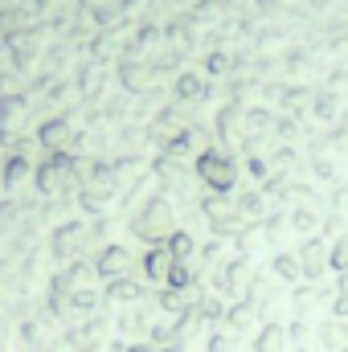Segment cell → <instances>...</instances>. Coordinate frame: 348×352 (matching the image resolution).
I'll return each mask as SVG.
<instances>
[{
  "label": "cell",
  "instance_id": "30bf717a",
  "mask_svg": "<svg viewBox=\"0 0 348 352\" xmlns=\"http://www.w3.org/2000/svg\"><path fill=\"white\" fill-rule=\"evenodd\" d=\"M193 303H197V320H201V324H209V328L226 324V307H230V303H226L217 291H201Z\"/></svg>",
  "mask_w": 348,
  "mask_h": 352
},
{
  "label": "cell",
  "instance_id": "1f68e13d",
  "mask_svg": "<svg viewBox=\"0 0 348 352\" xmlns=\"http://www.w3.org/2000/svg\"><path fill=\"white\" fill-rule=\"evenodd\" d=\"M209 352H230V336L226 332H213L209 336Z\"/></svg>",
  "mask_w": 348,
  "mask_h": 352
},
{
  "label": "cell",
  "instance_id": "7402d4cb",
  "mask_svg": "<svg viewBox=\"0 0 348 352\" xmlns=\"http://www.w3.org/2000/svg\"><path fill=\"white\" fill-rule=\"evenodd\" d=\"M332 316L348 320V274H336V291H332Z\"/></svg>",
  "mask_w": 348,
  "mask_h": 352
},
{
  "label": "cell",
  "instance_id": "9a60e30c",
  "mask_svg": "<svg viewBox=\"0 0 348 352\" xmlns=\"http://www.w3.org/2000/svg\"><path fill=\"white\" fill-rule=\"evenodd\" d=\"M156 303H160V311H164V316H184V311L193 307V295H188V291H180V287H160Z\"/></svg>",
  "mask_w": 348,
  "mask_h": 352
},
{
  "label": "cell",
  "instance_id": "3957f363",
  "mask_svg": "<svg viewBox=\"0 0 348 352\" xmlns=\"http://www.w3.org/2000/svg\"><path fill=\"white\" fill-rule=\"evenodd\" d=\"M221 270H226V295H234V299H250V291H254V283H259L254 258L238 254V258H230Z\"/></svg>",
  "mask_w": 348,
  "mask_h": 352
},
{
  "label": "cell",
  "instance_id": "8fae6325",
  "mask_svg": "<svg viewBox=\"0 0 348 352\" xmlns=\"http://www.w3.org/2000/svg\"><path fill=\"white\" fill-rule=\"evenodd\" d=\"M254 352H291V340H287V324H262L254 332Z\"/></svg>",
  "mask_w": 348,
  "mask_h": 352
},
{
  "label": "cell",
  "instance_id": "e575fe53",
  "mask_svg": "<svg viewBox=\"0 0 348 352\" xmlns=\"http://www.w3.org/2000/svg\"><path fill=\"white\" fill-rule=\"evenodd\" d=\"M291 352H316V349L312 344H299V349H291Z\"/></svg>",
  "mask_w": 348,
  "mask_h": 352
},
{
  "label": "cell",
  "instance_id": "5b68a950",
  "mask_svg": "<svg viewBox=\"0 0 348 352\" xmlns=\"http://www.w3.org/2000/svg\"><path fill=\"white\" fill-rule=\"evenodd\" d=\"M197 173H201V180H205L213 192H230V188H234V164H230V156H221V152H205V156L197 160Z\"/></svg>",
  "mask_w": 348,
  "mask_h": 352
},
{
  "label": "cell",
  "instance_id": "7a4b0ae2",
  "mask_svg": "<svg viewBox=\"0 0 348 352\" xmlns=\"http://www.w3.org/2000/svg\"><path fill=\"white\" fill-rule=\"evenodd\" d=\"M102 230V221H94V226H83V221H66L58 234H54V254L62 258V263L70 266V263H78L83 254H87V246L94 242V234Z\"/></svg>",
  "mask_w": 348,
  "mask_h": 352
},
{
  "label": "cell",
  "instance_id": "f1b7e54d",
  "mask_svg": "<svg viewBox=\"0 0 348 352\" xmlns=\"http://www.w3.org/2000/svg\"><path fill=\"white\" fill-rule=\"evenodd\" d=\"M197 254H201L205 263H221V254H226V238H213V242H205Z\"/></svg>",
  "mask_w": 348,
  "mask_h": 352
},
{
  "label": "cell",
  "instance_id": "8992f818",
  "mask_svg": "<svg viewBox=\"0 0 348 352\" xmlns=\"http://www.w3.org/2000/svg\"><path fill=\"white\" fill-rule=\"evenodd\" d=\"M127 270H131V250H127V246L111 242V246L98 250V258H94V274H98V278L111 283V278H123Z\"/></svg>",
  "mask_w": 348,
  "mask_h": 352
},
{
  "label": "cell",
  "instance_id": "83f0119b",
  "mask_svg": "<svg viewBox=\"0 0 348 352\" xmlns=\"http://www.w3.org/2000/svg\"><path fill=\"white\" fill-rule=\"evenodd\" d=\"M107 197H111L107 188H87V192H83L78 201H83V209H90V213H98V209L107 205Z\"/></svg>",
  "mask_w": 348,
  "mask_h": 352
},
{
  "label": "cell",
  "instance_id": "e0dca14e",
  "mask_svg": "<svg viewBox=\"0 0 348 352\" xmlns=\"http://www.w3.org/2000/svg\"><path fill=\"white\" fill-rule=\"evenodd\" d=\"M164 246H168V254H173L176 263H193V258H197V242H193V234H184V230H173Z\"/></svg>",
  "mask_w": 348,
  "mask_h": 352
},
{
  "label": "cell",
  "instance_id": "d6986e66",
  "mask_svg": "<svg viewBox=\"0 0 348 352\" xmlns=\"http://www.w3.org/2000/svg\"><path fill=\"white\" fill-rule=\"evenodd\" d=\"M164 283H168V287H180V291H193V287H197V266H193V263H176V258H173Z\"/></svg>",
  "mask_w": 348,
  "mask_h": 352
},
{
  "label": "cell",
  "instance_id": "7c38bea8",
  "mask_svg": "<svg viewBox=\"0 0 348 352\" xmlns=\"http://www.w3.org/2000/svg\"><path fill=\"white\" fill-rule=\"evenodd\" d=\"M270 270H274V278H279L283 287H295V283L303 278L299 254H291V250H274V254H270Z\"/></svg>",
  "mask_w": 348,
  "mask_h": 352
},
{
  "label": "cell",
  "instance_id": "603a6c76",
  "mask_svg": "<svg viewBox=\"0 0 348 352\" xmlns=\"http://www.w3.org/2000/svg\"><path fill=\"white\" fill-rule=\"evenodd\" d=\"M152 328V320L148 316H140V311H131V316H123L119 320V336H144Z\"/></svg>",
  "mask_w": 348,
  "mask_h": 352
},
{
  "label": "cell",
  "instance_id": "44dd1931",
  "mask_svg": "<svg viewBox=\"0 0 348 352\" xmlns=\"http://www.w3.org/2000/svg\"><path fill=\"white\" fill-rule=\"evenodd\" d=\"M238 213H242L246 221L262 226V197L259 192H242V197H238Z\"/></svg>",
  "mask_w": 348,
  "mask_h": 352
},
{
  "label": "cell",
  "instance_id": "cb8c5ba5",
  "mask_svg": "<svg viewBox=\"0 0 348 352\" xmlns=\"http://www.w3.org/2000/svg\"><path fill=\"white\" fill-rule=\"evenodd\" d=\"M316 226H320V217H316L312 209H295V213H291V230H299V234L316 238Z\"/></svg>",
  "mask_w": 348,
  "mask_h": 352
},
{
  "label": "cell",
  "instance_id": "d4e9b609",
  "mask_svg": "<svg viewBox=\"0 0 348 352\" xmlns=\"http://www.w3.org/2000/svg\"><path fill=\"white\" fill-rule=\"evenodd\" d=\"M66 274H70V283H74V291H78V287H94V266H87L83 258H78V263H70V266H66Z\"/></svg>",
  "mask_w": 348,
  "mask_h": 352
},
{
  "label": "cell",
  "instance_id": "ba28073f",
  "mask_svg": "<svg viewBox=\"0 0 348 352\" xmlns=\"http://www.w3.org/2000/svg\"><path fill=\"white\" fill-rule=\"evenodd\" d=\"M140 299H144V283L131 278V274L111 278V283L102 287V303H140Z\"/></svg>",
  "mask_w": 348,
  "mask_h": 352
},
{
  "label": "cell",
  "instance_id": "9c48e42d",
  "mask_svg": "<svg viewBox=\"0 0 348 352\" xmlns=\"http://www.w3.org/2000/svg\"><path fill=\"white\" fill-rule=\"evenodd\" d=\"M328 299V291L320 287V283H307V287H291V311H295V320H307L320 303Z\"/></svg>",
  "mask_w": 348,
  "mask_h": 352
},
{
  "label": "cell",
  "instance_id": "2e32d148",
  "mask_svg": "<svg viewBox=\"0 0 348 352\" xmlns=\"http://www.w3.org/2000/svg\"><path fill=\"white\" fill-rule=\"evenodd\" d=\"M70 295H74L70 274H66V270L54 274V278H50V307H54V311H66V307H70Z\"/></svg>",
  "mask_w": 348,
  "mask_h": 352
},
{
  "label": "cell",
  "instance_id": "52a82bcc",
  "mask_svg": "<svg viewBox=\"0 0 348 352\" xmlns=\"http://www.w3.org/2000/svg\"><path fill=\"white\" fill-rule=\"evenodd\" d=\"M140 266H144V274H148L152 283H164V278H168V266H173V254H168V246H164V242H152V246H144V254H140Z\"/></svg>",
  "mask_w": 348,
  "mask_h": 352
},
{
  "label": "cell",
  "instance_id": "4dcf8cb0",
  "mask_svg": "<svg viewBox=\"0 0 348 352\" xmlns=\"http://www.w3.org/2000/svg\"><path fill=\"white\" fill-rule=\"evenodd\" d=\"M324 230L332 234V242H340V238H348V234H345V221H340V217H328V221H324Z\"/></svg>",
  "mask_w": 348,
  "mask_h": 352
},
{
  "label": "cell",
  "instance_id": "5bb4252c",
  "mask_svg": "<svg viewBox=\"0 0 348 352\" xmlns=\"http://www.w3.org/2000/svg\"><path fill=\"white\" fill-rule=\"evenodd\" d=\"M254 320H259V307H254L250 299H238V303H230V307H226V324H230L234 332H250V328H254Z\"/></svg>",
  "mask_w": 348,
  "mask_h": 352
},
{
  "label": "cell",
  "instance_id": "4316f807",
  "mask_svg": "<svg viewBox=\"0 0 348 352\" xmlns=\"http://www.w3.org/2000/svg\"><path fill=\"white\" fill-rule=\"evenodd\" d=\"M307 336H312V324H307V320H291V324H287V340H291V349L307 344Z\"/></svg>",
  "mask_w": 348,
  "mask_h": 352
},
{
  "label": "cell",
  "instance_id": "ffe728a7",
  "mask_svg": "<svg viewBox=\"0 0 348 352\" xmlns=\"http://www.w3.org/2000/svg\"><path fill=\"white\" fill-rule=\"evenodd\" d=\"M102 303V291H94V287H78L74 295H70V307L74 311H94Z\"/></svg>",
  "mask_w": 348,
  "mask_h": 352
},
{
  "label": "cell",
  "instance_id": "836d02e7",
  "mask_svg": "<svg viewBox=\"0 0 348 352\" xmlns=\"http://www.w3.org/2000/svg\"><path fill=\"white\" fill-rule=\"evenodd\" d=\"M156 352H184L180 344H164V349H156Z\"/></svg>",
  "mask_w": 348,
  "mask_h": 352
},
{
  "label": "cell",
  "instance_id": "6da1fadb",
  "mask_svg": "<svg viewBox=\"0 0 348 352\" xmlns=\"http://www.w3.org/2000/svg\"><path fill=\"white\" fill-rule=\"evenodd\" d=\"M131 230H135V238H140L144 246L168 242V234H173V209H168V201H164V197H152V201L135 213Z\"/></svg>",
  "mask_w": 348,
  "mask_h": 352
},
{
  "label": "cell",
  "instance_id": "d590c367",
  "mask_svg": "<svg viewBox=\"0 0 348 352\" xmlns=\"http://www.w3.org/2000/svg\"><path fill=\"white\" fill-rule=\"evenodd\" d=\"M345 352H348V349H345Z\"/></svg>",
  "mask_w": 348,
  "mask_h": 352
},
{
  "label": "cell",
  "instance_id": "d6a6232c",
  "mask_svg": "<svg viewBox=\"0 0 348 352\" xmlns=\"http://www.w3.org/2000/svg\"><path fill=\"white\" fill-rule=\"evenodd\" d=\"M123 352H156L152 340H135V344H123Z\"/></svg>",
  "mask_w": 348,
  "mask_h": 352
},
{
  "label": "cell",
  "instance_id": "484cf974",
  "mask_svg": "<svg viewBox=\"0 0 348 352\" xmlns=\"http://www.w3.org/2000/svg\"><path fill=\"white\" fill-rule=\"evenodd\" d=\"M328 266H332L336 274H348V238H340V242H332V254H328Z\"/></svg>",
  "mask_w": 348,
  "mask_h": 352
},
{
  "label": "cell",
  "instance_id": "ac0fdd59",
  "mask_svg": "<svg viewBox=\"0 0 348 352\" xmlns=\"http://www.w3.org/2000/svg\"><path fill=\"white\" fill-rule=\"evenodd\" d=\"M287 230H291V221L279 213V217H266L262 221V242L270 246V250H283V242H287Z\"/></svg>",
  "mask_w": 348,
  "mask_h": 352
},
{
  "label": "cell",
  "instance_id": "4fadbf2b",
  "mask_svg": "<svg viewBox=\"0 0 348 352\" xmlns=\"http://www.w3.org/2000/svg\"><path fill=\"white\" fill-rule=\"evenodd\" d=\"M320 344H324V352H345L348 349V320H324L320 324Z\"/></svg>",
  "mask_w": 348,
  "mask_h": 352
},
{
  "label": "cell",
  "instance_id": "f546056e",
  "mask_svg": "<svg viewBox=\"0 0 348 352\" xmlns=\"http://www.w3.org/2000/svg\"><path fill=\"white\" fill-rule=\"evenodd\" d=\"M45 144H70V131L62 123H54V127H45Z\"/></svg>",
  "mask_w": 348,
  "mask_h": 352
},
{
  "label": "cell",
  "instance_id": "277c9868",
  "mask_svg": "<svg viewBox=\"0 0 348 352\" xmlns=\"http://www.w3.org/2000/svg\"><path fill=\"white\" fill-rule=\"evenodd\" d=\"M295 254H299V270H303V278H307V283H320L324 270H328V254H332V246H328L324 238H303Z\"/></svg>",
  "mask_w": 348,
  "mask_h": 352
}]
</instances>
